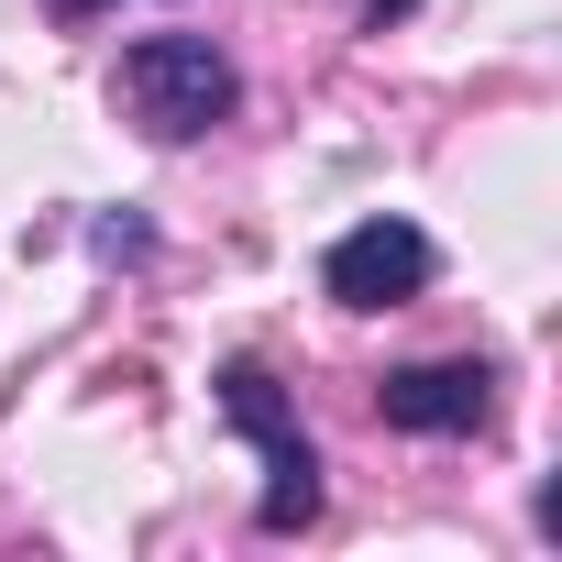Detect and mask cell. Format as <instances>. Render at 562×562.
Listing matches in <instances>:
<instances>
[{
	"label": "cell",
	"instance_id": "obj_1",
	"mask_svg": "<svg viewBox=\"0 0 562 562\" xmlns=\"http://www.w3.org/2000/svg\"><path fill=\"white\" fill-rule=\"evenodd\" d=\"M232 100H243V78H232V56L210 34H144V45H122V111L155 144H199L210 122H232Z\"/></svg>",
	"mask_w": 562,
	"mask_h": 562
},
{
	"label": "cell",
	"instance_id": "obj_2",
	"mask_svg": "<svg viewBox=\"0 0 562 562\" xmlns=\"http://www.w3.org/2000/svg\"><path fill=\"white\" fill-rule=\"evenodd\" d=\"M210 397H221V419L265 452V507H254V529H310L321 518V452H310V430H299V408H288V386H276L265 364H221L210 375Z\"/></svg>",
	"mask_w": 562,
	"mask_h": 562
},
{
	"label": "cell",
	"instance_id": "obj_3",
	"mask_svg": "<svg viewBox=\"0 0 562 562\" xmlns=\"http://www.w3.org/2000/svg\"><path fill=\"white\" fill-rule=\"evenodd\" d=\"M430 276H441L430 232L375 210V221H353V232L321 254V299H331V310H408V299L430 288Z\"/></svg>",
	"mask_w": 562,
	"mask_h": 562
},
{
	"label": "cell",
	"instance_id": "obj_4",
	"mask_svg": "<svg viewBox=\"0 0 562 562\" xmlns=\"http://www.w3.org/2000/svg\"><path fill=\"white\" fill-rule=\"evenodd\" d=\"M375 408H386V430H408V441H463V430L496 419V375H485L474 353H452V364H397V375L375 386Z\"/></svg>",
	"mask_w": 562,
	"mask_h": 562
},
{
	"label": "cell",
	"instance_id": "obj_5",
	"mask_svg": "<svg viewBox=\"0 0 562 562\" xmlns=\"http://www.w3.org/2000/svg\"><path fill=\"white\" fill-rule=\"evenodd\" d=\"M353 12H364V23H397V12H419V0H353Z\"/></svg>",
	"mask_w": 562,
	"mask_h": 562
},
{
	"label": "cell",
	"instance_id": "obj_6",
	"mask_svg": "<svg viewBox=\"0 0 562 562\" xmlns=\"http://www.w3.org/2000/svg\"><path fill=\"white\" fill-rule=\"evenodd\" d=\"M67 12H100V0H67Z\"/></svg>",
	"mask_w": 562,
	"mask_h": 562
}]
</instances>
